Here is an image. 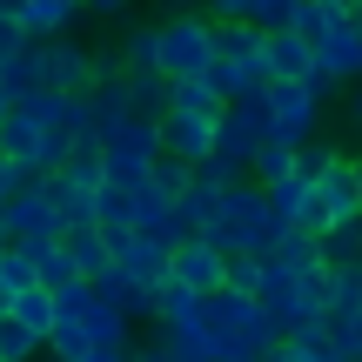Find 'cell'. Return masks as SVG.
<instances>
[{
    "mask_svg": "<svg viewBox=\"0 0 362 362\" xmlns=\"http://www.w3.org/2000/svg\"><path fill=\"white\" fill-rule=\"evenodd\" d=\"M215 61V21L208 13H175V21L155 27V67L161 74H202Z\"/></svg>",
    "mask_w": 362,
    "mask_h": 362,
    "instance_id": "1",
    "label": "cell"
},
{
    "mask_svg": "<svg viewBox=\"0 0 362 362\" xmlns=\"http://www.w3.org/2000/svg\"><path fill=\"white\" fill-rule=\"evenodd\" d=\"M262 101H269V134L275 141H309L315 134V121H322V94L309 88V81H275V74H262Z\"/></svg>",
    "mask_w": 362,
    "mask_h": 362,
    "instance_id": "2",
    "label": "cell"
},
{
    "mask_svg": "<svg viewBox=\"0 0 362 362\" xmlns=\"http://www.w3.org/2000/svg\"><path fill=\"white\" fill-rule=\"evenodd\" d=\"M309 61H315V74H322L329 88H342V81L362 74V27H356V13H329V21L315 27L309 34Z\"/></svg>",
    "mask_w": 362,
    "mask_h": 362,
    "instance_id": "3",
    "label": "cell"
},
{
    "mask_svg": "<svg viewBox=\"0 0 362 362\" xmlns=\"http://www.w3.org/2000/svg\"><path fill=\"white\" fill-rule=\"evenodd\" d=\"M34 47H40V81L61 94H88L101 74H115V54H81L61 34H34Z\"/></svg>",
    "mask_w": 362,
    "mask_h": 362,
    "instance_id": "4",
    "label": "cell"
},
{
    "mask_svg": "<svg viewBox=\"0 0 362 362\" xmlns=\"http://www.w3.org/2000/svg\"><path fill=\"white\" fill-rule=\"evenodd\" d=\"M262 74H275V81H309L315 94H329V81L315 74V61H309V40H302L296 27H262Z\"/></svg>",
    "mask_w": 362,
    "mask_h": 362,
    "instance_id": "5",
    "label": "cell"
},
{
    "mask_svg": "<svg viewBox=\"0 0 362 362\" xmlns=\"http://www.w3.org/2000/svg\"><path fill=\"white\" fill-rule=\"evenodd\" d=\"M81 329H88V362H121L128 356V315H121V302H107L101 288L88 296V309H81Z\"/></svg>",
    "mask_w": 362,
    "mask_h": 362,
    "instance_id": "6",
    "label": "cell"
},
{
    "mask_svg": "<svg viewBox=\"0 0 362 362\" xmlns=\"http://www.w3.org/2000/svg\"><path fill=\"white\" fill-rule=\"evenodd\" d=\"M221 248H208L202 235H181V242L168 248V275L181 288H194V296H208V288H221Z\"/></svg>",
    "mask_w": 362,
    "mask_h": 362,
    "instance_id": "7",
    "label": "cell"
},
{
    "mask_svg": "<svg viewBox=\"0 0 362 362\" xmlns=\"http://www.w3.org/2000/svg\"><path fill=\"white\" fill-rule=\"evenodd\" d=\"M155 134H161V148L181 161H202L208 155V134H215V115H188V107H161L155 115Z\"/></svg>",
    "mask_w": 362,
    "mask_h": 362,
    "instance_id": "8",
    "label": "cell"
},
{
    "mask_svg": "<svg viewBox=\"0 0 362 362\" xmlns=\"http://www.w3.org/2000/svg\"><path fill=\"white\" fill-rule=\"evenodd\" d=\"M309 188H315V202H322V228H329V221H342V215H362L356 181H349V155H329L322 168L309 175Z\"/></svg>",
    "mask_w": 362,
    "mask_h": 362,
    "instance_id": "9",
    "label": "cell"
},
{
    "mask_svg": "<svg viewBox=\"0 0 362 362\" xmlns=\"http://www.w3.org/2000/svg\"><path fill=\"white\" fill-rule=\"evenodd\" d=\"M121 94L134 115H161L168 107V74L161 67H121Z\"/></svg>",
    "mask_w": 362,
    "mask_h": 362,
    "instance_id": "10",
    "label": "cell"
},
{
    "mask_svg": "<svg viewBox=\"0 0 362 362\" xmlns=\"http://www.w3.org/2000/svg\"><path fill=\"white\" fill-rule=\"evenodd\" d=\"M54 242L67 248V262H74L81 275H101L107 262H115V255H107V242H101V228H94V221H81V228H61Z\"/></svg>",
    "mask_w": 362,
    "mask_h": 362,
    "instance_id": "11",
    "label": "cell"
},
{
    "mask_svg": "<svg viewBox=\"0 0 362 362\" xmlns=\"http://www.w3.org/2000/svg\"><path fill=\"white\" fill-rule=\"evenodd\" d=\"M115 262H121V269L134 275V282H161V275H168V248H161L155 235H141V228H134V242L121 248Z\"/></svg>",
    "mask_w": 362,
    "mask_h": 362,
    "instance_id": "12",
    "label": "cell"
},
{
    "mask_svg": "<svg viewBox=\"0 0 362 362\" xmlns=\"http://www.w3.org/2000/svg\"><path fill=\"white\" fill-rule=\"evenodd\" d=\"M0 148H7V155L21 161L27 175H40V134L27 128V121L13 115V107H0Z\"/></svg>",
    "mask_w": 362,
    "mask_h": 362,
    "instance_id": "13",
    "label": "cell"
},
{
    "mask_svg": "<svg viewBox=\"0 0 362 362\" xmlns=\"http://www.w3.org/2000/svg\"><path fill=\"white\" fill-rule=\"evenodd\" d=\"M34 81H40V47H34V34H27L21 47H13L7 61H0V94L13 101V94H27Z\"/></svg>",
    "mask_w": 362,
    "mask_h": 362,
    "instance_id": "14",
    "label": "cell"
},
{
    "mask_svg": "<svg viewBox=\"0 0 362 362\" xmlns=\"http://www.w3.org/2000/svg\"><path fill=\"white\" fill-rule=\"evenodd\" d=\"M215 54L262 67V27H255V21H215Z\"/></svg>",
    "mask_w": 362,
    "mask_h": 362,
    "instance_id": "15",
    "label": "cell"
},
{
    "mask_svg": "<svg viewBox=\"0 0 362 362\" xmlns=\"http://www.w3.org/2000/svg\"><path fill=\"white\" fill-rule=\"evenodd\" d=\"M315 242H322V262H356L362 255V215H342L329 228H315Z\"/></svg>",
    "mask_w": 362,
    "mask_h": 362,
    "instance_id": "16",
    "label": "cell"
},
{
    "mask_svg": "<svg viewBox=\"0 0 362 362\" xmlns=\"http://www.w3.org/2000/svg\"><path fill=\"white\" fill-rule=\"evenodd\" d=\"M74 13H81V0H27V7H21V27H27V34H67Z\"/></svg>",
    "mask_w": 362,
    "mask_h": 362,
    "instance_id": "17",
    "label": "cell"
},
{
    "mask_svg": "<svg viewBox=\"0 0 362 362\" xmlns=\"http://www.w3.org/2000/svg\"><path fill=\"white\" fill-rule=\"evenodd\" d=\"M168 107H188V115H215L221 94L208 88V74H175L168 81Z\"/></svg>",
    "mask_w": 362,
    "mask_h": 362,
    "instance_id": "18",
    "label": "cell"
},
{
    "mask_svg": "<svg viewBox=\"0 0 362 362\" xmlns=\"http://www.w3.org/2000/svg\"><path fill=\"white\" fill-rule=\"evenodd\" d=\"M262 194H269V208L282 221H296L302 202H309V181H302V175H275V181H262Z\"/></svg>",
    "mask_w": 362,
    "mask_h": 362,
    "instance_id": "19",
    "label": "cell"
},
{
    "mask_svg": "<svg viewBox=\"0 0 362 362\" xmlns=\"http://www.w3.org/2000/svg\"><path fill=\"white\" fill-rule=\"evenodd\" d=\"M34 349H40V336H34L27 322H13L7 309H0V362H27Z\"/></svg>",
    "mask_w": 362,
    "mask_h": 362,
    "instance_id": "20",
    "label": "cell"
},
{
    "mask_svg": "<svg viewBox=\"0 0 362 362\" xmlns=\"http://www.w3.org/2000/svg\"><path fill=\"white\" fill-rule=\"evenodd\" d=\"M288 161H296V148L269 134V141H262L255 155H248V168H255V181H275V175H288Z\"/></svg>",
    "mask_w": 362,
    "mask_h": 362,
    "instance_id": "21",
    "label": "cell"
},
{
    "mask_svg": "<svg viewBox=\"0 0 362 362\" xmlns=\"http://www.w3.org/2000/svg\"><path fill=\"white\" fill-rule=\"evenodd\" d=\"M115 67H155V27H141V34H128V47L115 54Z\"/></svg>",
    "mask_w": 362,
    "mask_h": 362,
    "instance_id": "22",
    "label": "cell"
},
{
    "mask_svg": "<svg viewBox=\"0 0 362 362\" xmlns=\"http://www.w3.org/2000/svg\"><path fill=\"white\" fill-rule=\"evenodd\" d=\"M21 181H27V168H21V161L7 155V148H0V202H7V194L21 188Z\"/></svg>",
    "mask_w": 362,
    "mask_h": 362,
    "instance_id": "23",
    "label": "cell"
},
{
    "mask_svg": "<svg viewBox=\"0 0 362 362\" xmlns=\"http://www.w3.org/2000/svg\"><path fill=\"white\" fill-rule=\"evenodd\" d=\"M342 362H362V309H356V322L342 329Z\"/></svg>",
    "mask_w": 362,
    "mask_h": 362,
    "instance_id": "24",
    "label": "cell"
},
{
    "mask_svg": "<svg viewBox=\"0 0 362 362\" xmlns=\"http://www.w3.org/2000/svg\"><path fill=\"white\" fill-rule=\"evenodd\" d=\"M21 40H27V27H21V21H7V13H0V61H7V54L21 47Z\"/></svg>",
    "mask_w": 362,
    "mask_h": 362,
    "instance_id": "25",
    "label": "cell"
},
{
    "mask_svg": "<svg viewBox=\"0 0 362 362\" xmlns=\"http://www.w3.org/2000/svg\"><path fill=\"white\" fill-rule=\"evenodd\" d=\"M342 88H349V121L362 128V74H356V81H342Z\"/></svg>",
    "mask_w": 362,
    "mask_h": 362,
    "instance_id": "26",
    "label": "cell"
},
{
    "mask_svg": "<svg viewBox=\"0 0 362 362\" xmlns=\"http://www.w3.org/2000/svg\"><path fill=\"white\" fill-rule=\"evenodd\" d=\"M81 7H88V13H121L128 0H81Z\"/></svg>",
    "mask_w": 362,
    "mask_h": 362,
    "instance_id": "27",
    "label": "cell"
},
{
    "mask_svg": "<svg viewBox=\"0 0 362 362\" xmlns=\"http://www.w3.org/2000/svg\"><path fill=\"white\" fill-rule=\"evenodd\" d=\"M349 181H356V202H362V155H349Z\"/></svg>",
    "mask_w": 362,
    "mask_h": 362,
    "instance_id": "28",
    "label": "cell"
},
{
    "mask_svg": "<svg viewBox=\"0 0 362 362\" xmlns=\"http://www.w3.org/2000/svg\"><path fill=\"white\" fill-rule=\"evenodd\" d=\"M21 7H27V0H0V13H7V21H21Z\"/></svg>",
    "mask_w": 362,
    "mask_h": 362,
    "instance_id": "29",
    "label": "cell"
},
{
    "mask_svg": "<svg viewBox=\"0 0 362 362\" xmlns=\"http://www.w3.org/2000/svg\"><path fill=\"white\" fill-rule=\"evenodd\" d=\"M322 7H329V13H349V7H356V0H322Z\"/></svg>",
    "mask_w": 362,
    "mask_h": 362,
    "instance_id": "30",
    "label": "cell"
},
{
    "mask_svg": "<svg viewBox=\"0 0 362 362\" xmlns=\"http://www.w3.org/2000/svg\"><path fill=\"white\" fill-rule=\"evenodd\" d=\"M349 13H356V27H362V0H356V7H349Z\"/></svg>",
    "mask_w": 362,
    "mask_h": 362,
    "instance_id": "31",
    "label": "cell"
},
{
    "mask_svg": "<svg viewBox=\"0 0 362 362\" xmlns=\"http://www.w3.org/2000/svg\"><path fill=\"white\" fill-rule=\"evenodd\" d=\"M0 248H7V221H0Z\"/></svg>",
    "mask_w": 362,
    "mask_h": 362,
    "instance_id": "32",
    "label": "cell"
},
{
    "mask_svg": "<svg viewBox=\"0 0 362 362\" xmlns=\"http://www.w3.org/2000/svg\"><path fill=\"white\" fill-rule=\"evenodd\" d=\"M356 275H362V255H356Z\"/></svg>",
    "mask_w": 362,
    "mask_h": 362,
    "instance_id": "33",
    "label": "cell"
}]
</instances>
